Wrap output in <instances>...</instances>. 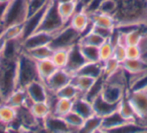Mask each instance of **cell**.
Segmentation results:
<instances>
[{
	"mask_svg": "<svg viewBox=\"0 0 147 133\" xmlns=\"http://www.w3.org/2000/svg\"><path fill=\"white\" fill-rule=\"evenodd\" d=\"M117 9L113 14L118 26L147 24V0H116Z\"/></svg>",
	"mask_w": 147,
	"mask_h": 133,
	"instance_id": "obj_1",
	"label": "cell"
},
{
	"mask_svg": "<svg viewBox=\"0 0 147 133\" xmlns=\"http://www.w3.org/2000/svg\"><path fill=\"white\" fill-rule=\"evenodd\" d=\"M17 88H25L26 85L34 80H39L36 69V61L25 52H21L17 58Z\"/></svg>",
	"mask_w": 147,
	"mask_h": 133,
	"instance_id": "obj_2",
	"label": "cell"
},
{
	"mask_svg": "<svg viewBox=\"0 0 147 133\" xmlns=\"http://www.w3.org/2000/svg\"><path fill=\"white\" fill-rule=\"evenodd\" d=\"M65 25V24L63 22L59 12H57V6H55V0H49V2L47 3L42 18H41V21L36 31H43V32L51 33V34L55 35Z\"/></svg>",
	"mask_w": 147,
	"mask_h": 133,
	"instance_id": "obj_3",
	"label": "cell"
},
{
	"mask_svg": "<svg viewBox=\"0 0 147 133\" xmlns=\"http://www.w3.org/2000/svg\"><path fill=\"white\" fill-rule=\"evenodd\" d=\"M82 35L75 31L73 28L65 24L57 34L55 35L51 45L53 48H61V47H71L79 42Z\"/></svg>",
	"mask_w": 147,
	"mask_h": 133,
	"instance_id": "obj_4",
	"label": "cell"
},
{
	"mask_svg": "<svg viewBox=\"0 0 147 133\" xmlns=\"http://www.w3.org/2000/svg\"><path fill=\"white\" fill-rule=\"evenodd\" d=\"M126 96L134 108L138 120H144L147 115V90H128Z\"/></svg>",
	"mask_w": 147,
	"mask_h": 133,
	"instance_id": "obj_5",
	"label": "cell"
},
{
	"mask_svg": "<svg viewBox=\"0 0 147 133\" xmlns=\"http://www.w3.org/2000/svg\"><path fill=\"white\" fill-rule=\"evenodd\" d=\"M73 79H74V74L71 72H69L67 69L59 68L43 83L45 84V86H47V90L49 92L55 93L59 89H61L65 85L73 82Z\"/></svg>",
	"mask_w": 147,
	"mask_h": 133,
	"instance_id": "obj_6",
	"label": "cell"
},
{
	"mask_svg": "<svg viewBox=\"0 0 147 133\" xmlns=\"http://www.w3.org/2000/svg\"><path fill=\"white\" fill-rule=\"evenodd\" d=\"M53 37H55V34H51V33L36 31V32H33L32 34L25 37L22 41H20L21 48H22V51H26L37 46L51 44Z\"/></svg>",
	"mask_w": 147,
	"mask_h": 133,
	"instance_id": "obj_7",
	"label": "cell"
},
{
	"mask_svg": "<svg viewBox=\"0 0 147 133\" xmlns=\"http://www.w3.org/2000/svg\"><path fill=\"white\" fill-rule=\"evenodd\" d=\"M67 25L71 28H73L75 31L80 33L81 35H83L89 30V28L92 25L90 14L85 9L77 10L76 12L74 13L73 16L71 17L69 21L67 22Z\"/></svg>",
	"mask_w": 147,
	"mask_h": 133,
	"instance_id": "obj_8",
	"label": "cell"
},
{
	"mask_svg": "<svg viewBox=\"0 0 147 133\" xmlns=\"http://www.w3.org/2000/svg\"><path fill=\"white\" fill-rule=\"evenodd\" d=\"M25 92L32 102L49 100V90L41 80H34L25 86Z\"/></svg>",
	"mask_w": 147,
	"mask_h": 133,
	"instance_id": "obj_9",
	"label": "cell"
},
{
	"mask_svg": "<svg viewBox=\"0 0 147 133\" xmlns=\"http://www.w3.org/2000/svg\"><path fill=\"white\" fill-rule=\"evenodd\" d=\"M127 92H128V89L105 82L102 91H101V95L105 100L109 102L119 103L125 97Z\"/></svg>",
	"mask_w": 147,
	"mask_h": 133,
	"instance_id": "obj_10",
	"label": "cell"
},
{
	"mask_svg": "<svg viewBox=\"0 0 147 133\" xmlns=\"http://www.w3.org/2000/svg\"><path fill=\"white\" fill-rule=\"evenodd\" d=\"M128 123H133L127 121L125 118H123L122 115L115 110L111 114L107 115V116L103 117L102 120V127H101V131L102 132H108V131H116L120 127L124 126V125L128 124Z\"/></svg>",
	"mask_w": 147,
	"mask_h": 133,
	"instance_id": "obj_11",
	"label": "cell"
},
{
	"mask_svg": "<svg viewBox=\"0 0 147 133\" xmlns=\"http://www.w3.org/2000/svg\"><path fill=\"white\" fill-rule=\"evenodd\" d=\"M92 104L95 114L103 118V117L107 116V115L114 112L115 110H117L119 103H111L109 101L105 100L100 93L92 100Z\"/></svg>",
	"mask_w": 147,
	"mask_h": 133,
	"instance_id": "obj_12",
	"label": "cell"
},
{
	"mask_svg": "<svg viewBox=\"0 0 147 133\" xmlns=\"http://www.w3.org/2000/svg\"><path fill=\"white\" fill-rule=\"evenodd\" d=\"M41 126L43 129L51 132H71L63 117L57 116L53 113L41 122Z\"/></svg>",
	"mask_w": 147,
	"mask_h": 133,
	"instance_id": "obj_13",
	"label": "cell"
},
{
	"mask_svg": "<svg viewBox=\"0 0 147 133\" xmlns=\"http://www.w3.org/2000/svg\"><path fill=\"white\" fill-rule=\"evenodd\" d=\"M89 14H90L91 23L93 25L112 29V30H115L117 28V22L112 14L101 12V11H95Z\"/></svg>",
	"mask_w": 147,
	"mask_h": 133,
	"instance_id": "obj_14",
	"label": "cell"
},
{
	"mask_svg": "<svg viewBox=\"0 0 147 133\" xmlns=\"http://www.w3.org/2000/svg\"><path fill=\"white\" fill-rule=\"evenodd\" d=\"M87 61L85 60L84 56H83L82 52H81L80 48H79V44H75L71 48L69 51V61L65 69L71 72L74 75L76 74V72L86 63Z\"/></svg>",
	"mask_w": 147,
	"mask_h": 133,
	"instance_id": "obj_15",
	"label": "cell"
},
{
	"mask_svg": "<svg viewBox=\"0 0 147 133\" xmlns=\"http://www.w3.org/2000/svg\"><path fill=\"white\" fill-rule=\"evenodd\" d=\"M73 110L78 114H80L82 117H84L85 119L89 118L95 114L92 101L87 99L84 95H80L74 100Z\"/></svg>",
	"mask_w": 147,
	"mask_h": 133,
	"instance_id": "obj_16",
	"label": "cell"
},
{
	"mask_svg": "<svg viewBox=\"0 0 147 133\" xmlns=\"http://www.w3.org/2000/svg\"><path fill=\"white\" fill-rule=\"evenodd\" d=\"M55 6H57V12H59L63 22L65 24H67V22L74 15V13L78 10V0L65 1V2L55 1Z\"/></svg>",
	"mask_w": 147,
	"mask_h": 133,
	"instance_id": "obj_17",
	"label": "cell"
},
{
	"mask_svg": "<svg viewBox=\"0 0 147 133\" xmlns=\"http://www.w3.org/2000/svg\"><path fill=\"white\" fill-rule=\"evenodd\" d=\"M17 108L7 104L6 102L0 103V123L8 127L17 121Z\"/></svg>",
	"mask_w": 147,
	"mask_h": 133,
	"instance_id": "obj_18",
	"label": "cell"
},
{
	"mask_svg": "<svg viewBox=\"0 0 147 133\" xmlns=\"http://www.w3.org/2000/svg\"><path fill=\"white\" fill-rule=\"evenodd\" d=\"M29 111L35 119L42 122L49 114H51V106L47 101H35L29 106Z\"/></svg>",
	"mask_w": 147,
	"mask_h": 133,
	"instance_id": "obj_19",
	"label": "cell"
},
{
	"mask_svg": "<svg viewBox=\"0 0 147 133\" xmlns=\"http://www.w3.org/2000/svg\"><path fill=\"white\" fill-rule=\"evenodd\" d=\"M122 68L129 75H136L147 70V62L142 58L129 59L127 58L124 62L121 63Z\"/></svg>",
	"mask_w": 147,
	"mask_h": 133,
	"instance_id": "obj_20",
	"label": "cell"
},
{
	"mask_svg": "<svg viewBox=\"0 0 147 133\" xmlns=\"http://www.w3.org/2000/svg\"><path fill=\"white\" fill-rule=\"evenodd\" d=\"M36 69H37V74H38L39 80L45 82L59 68L55 66V63L53 62V60L51 58H47V59H43V60L36 61Z\"/></svg>",
	"mask_w": 147,
	"mask_h": 133,
	"instance_id": "obj_21",
	"label": "cell"
},
{
	"mask_svg": "<svg viewBox=\"0 0 147 133\" xmlns=\"http://www.w3.org/2000/svg\"><path fill=\"white\" fill-rule=\"evenodd\" d=\"M23 34H24V22L7 25L2 31V35L6 38L7 41H21L23 38Z\"/></svg>",
	"mask_w": 147,
	"mask_h": 133,
	"instance_id": "obj_22",
	"label": "cell"
},
{
	"mask_svg": "<svg viewBox=\"0 0 147 133\" xmlns=\"http://www.w3.org/2000/svg\"><path fill=\"white\" fill-rule=\"evenodd\" d=\"M74 100L67 98H59L57 97L55 101L51 106V113L57 116L63 117L67 113L73 110Z\"/></svg>",
	"mask_w": 147,
	"mask_h": 133,
	"instance_id": "obj_23",
	"label": "cell"
},
{
	"mask_svg": "<svg viewBox=\"0 0 147 133\" xmlns=\"http://www.w3.org/2000/svg\"><path fill=\"white\" fill-rule=\"evenodd\" d=\"M75 75H87L98 79L103 76L102 63L101 62H86Z\"/></svg>",
	"mask_w": 147,
	"mask_h": 133,
	"instance_id": "obj_24",
	"label": "cell"
},
{
	"mask_svg": "<svg viewBox=\"0 0 147 133\" xmlns=\"http://www.w3.org/2000/svg\"><path fill=\"white\" fill-rule=\"evenodd\" d=\"M53 49L55 48L51 44H45V45H41V46L34 47V48L29 49V50L23 51V52H25L28 56H30L33 60L38 61V60L51 58V54L53 52Z\"/></svg>",
	"mask_w": 147,
	"mask_h": 133,
	"instance_id": "obj_25",
	"label": "cell"
},
{
	"mask_svg": "<svg viewBox=\"0 0 147 133\" xmlns=\"http://www.w3.org/2000/svg\"><path fill=\"white\" fill-rule=\"evenodd\" d=\"M97 79L87 75H74L73 83L77 86L82 95H86L96 83Z\"/></svg>",
	"mask_w": 147,
	"mask_h": 133,
	"instance_id": "obj_26",
	"label": "cell"
},
{
	"mask_svg": "<svg viewBox=\"0 0 147 133\" xmlns=\"http://www.w3.org/2000/svg\"><path fill=\"white\" fill-rule=\"evenodd\" d=\"M73 47V46H71ZM71 47H61V48H55L51 56V59L57 68H65L69 61V51Z\"/></svg>",
	"mask_w": 147,
	"mask_h": 133,
	"instance_id": "obj_27",
	"label": "cell"
},
{
	"mask_svg": "<svg viewBox=\"0 0 147 133\" xmlns=\"http://www.w3.org/2000/svg\"><path fill=\"white\" fill-rule=\"evenodd\" d=\"M26 99H27V95H26V92H25V89L18 87V88L14 89V90L6 97L4 102H6L7 104L11 105V106L18 109L24 105Z\"/></svg>",
	"mask_w": 147,
	"mask_h": 133,
	"instance_id": "obj_28",
	"label": "cell"
},
{
	"mask_svg": "<svg viewBox=\"0 0 147 133\" xmlns=\"http://www.w3.org/2000/svg\"><path fill=\"white\" fill-rule=\"evenodd\" d=\"M117 111L122 115L123 118H125L127 121H129V122H137V120H138L134 108L132 107L131 103L129 102L126 95H125L124 98L119 102Z\"/></svg>",
	"mask_w": 147,
	"mask_h": 133,
	"instance_id": "obj_29",
	"label": "cell"
},
{
	"mask_svg": "<svg viewBox=\"0 0 147 133\" xmlns=\"http://www.w3.org/2000/svg\"><path fill=\"white\" fill-rule=\"evenodd\" d=\"M63 118L65 120V122L67 123V125L69 126L71 132H73V131L74 132H80L81 128H82L83 124L85 122L84 117H82L80 114H78L74 110L67 113Z\"/></svg>",
	"mask_w": 147,
	"mask_h": 133,
	"instance_id": "obj_30",
	"label": "cell"
},
{
	"mask_svg": "<svg viewBox=\"0 0 147 133\" xmlns=\"http://www.w3.org/2000/svg\"><path fill=\"white\" fill-rule=\"evenodd\" d=\"M102 120L103 118L98 115L94 114L89 118L85 119V122L81 128L80 132L85 133H94V132H100L101 127H102Z\"/></svg>",
	"mask_w": 147,
	"mask_h": 133,
	"instance_id": "obj_31",
	"label": "cell"
},
{
	"mask_svg": "<svg viewBox=\"0 0 147 133\" xmlns=\"http://www.w3.org/2000/svg\"><path fill=\"white\" fill-rule=\"evenodd\" d=\"M105 40H107V39H104L100 35H98L90 27V29L81 36L79 43L80 44H87V45H92V46L99 47Z\"/></svg>",
	"mask_w": 147,
	"mask_h": 133,
	"instance_id": "obj_32",
	"label": "cell"
},
{
	"mask_svg": "<svg viewBox=\"0 0 147 133\" xmlns=\"http://www.w3.org/2000/svg\"><path fill=\"white\" fill-rule=\"evenodd\" d=\"M55 95L59 98H67V99H71L75 100L77 97H79L80 95H82L80 93V91L78 90L77 86L74 84L73 82L69 83V84L65 85L63 87H61V89L55 92Z\"/></svg>",
	"mask_w": 147,
	"mask_h": 133,
	"instance_id": "obj_33",
	"label": "cell"
},
{
	"mask_svg": "<svg viewBox=\"0 0 147 133\" xmlns=\"http://www.w3.org/2000/svg\"><path fill=\"white\" fill-rule=\"evenodd\" d=\"M79 44L81 52L84 56L85 60L87 62H100L99 61V49L97 46H92V45L87 44Z\"/></svg>",
	"mask_w": 147,
	"mask_h": 133,
	"instance_id": "obj_34",
	"label": "cell"
},
{
	"mask_svg": "<svg viewBox=\"0 0 147 133\" xmlns=\"http://www.w3.org/2000/svg\"><path fill=\"white\" fill-rule=\"evenodd\" d=\"M99 49V61L101 63L105 62L108 59L112 58L113 53H114V42L112 39H107L105 40L100 46Z\"/></svg>",
	"mask_w": 147,
	"mask_h": 133,
	"instance_id": "obj_35",
	"label": "cell"
},
{
	"mask_svg": "<svg viewBox=\"0 0 147 133\" xmlns=\"http://www.w3.org/2000/svg\"><path fill=\"white\" fill-rule=\"evenodd\" d=\"M121 67V63L118 60L112 57V58L108 59L105 62H102V70H103V77L106 78L109 75L113 74L116 72L119 68Z\"/></svg>",
	"mask_w": 147,
	"mask_h": 133,
	"instance_id": "obj_36",
	"label": "cell"
},
{
	"mask_svg": "<svg viewBox=\"0 0 147 133\" xmlns=\"http://www.w3.org/2000/svg\"><path fill=\"white\" fill-rule=\"evenodd\" d=\"M117 9V1L116 0H102L98 11L108 13V14H114Z\"/></svg>",
	"mask_w": 147,
	"mask_h": 133,
	"instance_id": "obj_37",
	"label": "cell"
},
{
	"mask_svg": "<svg viewBox=\"0 0 147 133\" xmlns=\"http://www.w3.org/2000/svg\"><path fill=\"white\" fill-rule=\"evenodd\" d=\"M113 57L116 60H118L120 63L124 62L127 59L126 55V46L121 43L115 42L114 43V53H113Z\"/></svg>",
	"mask_w": 147,
	"mask_h": 133,
	"instance_id": "obj_38",
	"label": "cell"
},
{
	"mask_svg": "<svg viewBox=\"0 0 147 133\" xmlns=\"http://www.w3.org/2000/svg\"><path fill=\"white\" fill-rule=\"evenodd\" d=\"M126 55L129 59H138L142 58V49L140 45H127Z\"/></svg>",
	"mask_w": 147,
	"mask_h": 133,
	"instance_id": "obj_39",
	"label": "cell"
},
{
	"mask_svg": "<svg viewBox=\"0 0 147 133\" xmlns=\"http://www.w3.org/2000/svg\"><path fill=\"white\" fill-rule=\"evenodd\" d=\"M91 29L94 32H96L98 35H100L101 37H103L104 39H112L113 36L115 34V30L108 28H104V27L96 26V25H91Z\"/></svg>",
	"mask_w": 147,
	"mask_h": 133,
	"instance_id": "obj_40",
	"label": "cell"
},
{
	"mask_svg": "<svg viewBox=\"0 0 147 133\" xmlns=\"http://www.w3.org/2000/svg\"><path fill=\"white\" fill-rule=\"evenodd\" d=\"M7 43H8V41L6 40V38H5L2 35V33H1V34H0V56L4 52L5 48H6V46H7Z\"/></svg>",
	"mask_w": 147,
	"mask_h": 133,
	"instance_id": "obj_41",
	"label": "cell"
},
{
	"mask_svg": "<svg viewBox=\"0 0 147 133\" xmlns=\"http://www.w3.org/2000/svg\"><path fill=\"white\" fill-rule=\"evenodd\" d=\"M11 1H12V0H0V4L7 5V4H9V3H10Z\"/></svg>",
	"mask_w": 147,
	"mask_h": 133,
	"instance_id": "obj_42",
	"label": "cell"
},
{
	"mask_svg": "<svg viewBox=\"0 0 147 133\" xmlns=\"http://www.w3.org/2000/svg\"><path fill=\"white\" fill-rule=\"evenodd\" d=\"M144 120H147V115H146V117H145V119H144Z\"/></svg>",
	"mask_w": 147,
	"mask_h": 133,
	"instance_id": "obj_43",
	"label": "cell"
}]
</instances>
